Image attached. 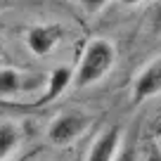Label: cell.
Instances as JSON below:
<instances>
[{
    "label": "cell",
    "mask_w": 161,
    "mask_h": 161,
    "mask_svg": "<svg viewBox=\"0 0 161 161\" xmlns=\"http://www.w3.org/2000/svg\"><path fill=\"white\" fill-rule=\"evenodd\" d=\"M45 86L47 76L29 74V71L12 69V66L0 69V100H19L24 95H36V92L45 95Z\"/></svg>",
    "instance_id": "3957f363"
},
{
    "label": "cell",
    "mask_w": 161,
    "mask_h": 161,
    "mask_svg": "<svg viewBox=\"0 0 161 161\" xmlns=\"http://www.w3.org/2000/svg\"><path fill=\"white\" fill-rule=\"evenodd\" d=\"M147 29L149 33L161 36V0H152L149 12H147Z\"/></svg>",
    "instance_id": "9c48e42d"
},
{
    "label": "cell",
    "mask_w": 161,
    "mask_h": 161,
    "mask_svg": "<svg viewBox=\"0 0 161 161\" xmlns=\"http://www.w3.org/2000/svg\"><path fill=\"white\" fill-rule=\"evenodd\" d=\"M71 80H74V69H66V66H57L50 76H47V86H45V95L43 100H55L59 97L66 88L71 86Z\"/></svg>",
    "instance_id": "ba28073f"
},
{
    "label": "cell",
    "mask_w": 161,
    "mask_h": 161,
    "mask_svg": "<svg viewBox=\"0 0 161 161\" xmlns=\"http://www.w3.org/2000/svg\"><path fill=\"white\" fill-rule=\"evenodd\" d=\"M92 126V119L88 114H80V111H64V114L55 116L47 126L45 135L47 142L55 147H69L76 140L86 135Z\"/></svg>",
    "instance_id": "7a4b0ae2"
},
{
    "label": "cell",
    "mask_w": 161,
    "mask_h": 161,
    "mask_svg": "<svg viewBox=\"0 0 161 161\" xmlns=\"http://www.w3.org/2000/svg\"><path fill=\"white\" fill-rule=\"evenodd\" d=\"M21 147V130L14 121H0V161L17 159Z\"/></svg>",
    "instance_id": "52a82bcc"
},
{
    "label": "cell",
    "mask_w": 161,
    "mask_h": 161,
    "mask_svg": "<svg viewBox=\"0 0 161 161\" xmlns=\"http://www.w3.org/2000/svg\"><path fill=\"white\" fill-rule=\"evenodd\" d=\"M126 140V130L121 126H107L100 130V135L92 140L90 149L86 154V161H116L121 147Z\"/></svg>",
    "instance_id": "5b68a950"
},
{
    "label": "cell",
    "mask_w": 161,
    "mask_h": 161,
    "mask_svg": "<svg viewBox=\"0 0 161 161\" xmlns=\"http://www.w3.org/2000/svg\"><path fill=\"white\" fill-rule=\"evenodd\" d=\"M147 161H161V152L156 149V147H152V149L147 152Z\"/></svg>",
    "instance_id": "7c38bea8"
},
{
    "label": "cell",
    "mask_w": 161,
    "mask_h": 161,
    "mask_svg": "<svg viewBox=\"0 0 161 161\" xmlns=\"http://www.w3.org/2000/svg\"><path fill=\"white\" fill-rule=\"evenodd\" d=\"M78 3H80V7L86 10V14H100L107 7L109 0H78Z\"/></svg>",
    "instance_id": "8fae6325"
},
{
    "label": "cell",
    "mask_w": 161,
    "mask_h": 161,
    "mask_svg": "<svg viewBox=\"0 0 161 161\" xmlns=\"http://www.w3.org/2000/svg\"><path fill=\"white\" fill-rule=\"evenodd\" d=\"M156 95H161V55L152 59L133 80V100L135 102H145Z\"/></svg>",
    "instance_id": "8992f818"
},
{
    "label": "cell",
    "mask_w": 161,
    "mask_h": 161,
    "mask_svg": "<svg viewBox=\"0 0 161 161\" xmlns=\"http://www.w3.org/2000/svg\"><path fill=\"white\" fill-rule=\"evenodd\" d=\"M12 161H17V159H12Z\"/></svg>",
    "instance_id": "9a60e30c"
},
{
    "label": "cell",
    "mask_w": 161,
    "mask_h": 161,
    "mask_svg": "<svg viewBox=\"0 0 161 161\" xmlns=\"http://www.w3.org/2000/svg\"><path fill=\"white\" fill-rule=\"evenodd\" d=\"M116 64V45L109 38H92L83 52H80L78 64L74 66V88H90L107 78Z\"/></svg>",
    "instance_id": "6da1fadb"
},
{
    "label": "cell",
    "mask_w": 161,
    "mask_h": 161,
    "mask_svg": "<svg viewBox=\"0 0 161 161\" xmlns=\"http://www.w3.org/2000/svg\"><path fill=\"white\" fill-rule=\"evenodd\" d=\"M64 38V29L59 24H33L26 29L24 33V43L29 47L31 55L36 57H47L57 50V45Z\"/></svg>",
    "instance_id": "277c9868"
},
{
    "label": "cell",
    "mask_w": 161,
    "mask_h": 161,
    "mask_svg": "<svg viewBox=\"0 0 161 161\" xmlns=\"http://www.w3.org/2000/svg\"><path fill=\"white\" fill-rule=\"evenodd\" d=\"M121 5H126V7H137L140 3H145V0H119Z\"/></svg>",
    "instance_id": "4fadbf2b"
},
{
    "label": "cell",
    "mask_w": 161,
    "mask_h": 161,
    "mask_svg": "<svg viewBox=\"0 0 161 161\" xmlns=\"http://www.w3.org/2000/svg\"><path fill=\"white\" fill-rule=\"evenodd\" d=\"M116 161H137V145L135 142H126L123 140V147H121Z\"/></svg>",
    "instance_id": "30bf717a"
},
{
    "label": "cell",
    "mask_w": 161,
    "mask_h": 161,
    "mask_svg": "<svg viewBox=\"0 0 161 161\" xmlns=\"http://www.w3.org/2000/svg\"><path fill=\"white\" fill-rule=\"evenodd\" d=\"M0 55H3V43H0Z\"/></svg>",
    "instance_id": "5bb4252c"
}]
</instances>
